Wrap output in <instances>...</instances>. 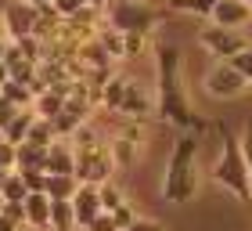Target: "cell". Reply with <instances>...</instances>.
I'll list each match as a JSON object with an SVG mask.
<instances>
[{
    "label": "cell",
    "instance_id": "6da1fadb",
    "mask_svg": "<svg viewBox=\"0 0 252 231\" xmlns=\"http://www.w3.org/2000/svg\"><path fill=\"white\" fill-rule=\"evenodd\" d=\"M155 112L177 130H202V119L194 116L184 79H180V47L177 43H158L155 47Z\"/></svg>",
    "mask_w": 252,
    "mask_h": 231
},
{
    "label": "cell",
    "instance_id": "7a4b0ae2",
    "mask_svg": "<svg viewBox=\"0 0 252 231\" xmlns=\"http://www.w3.org/2000/svg\"><path fill=\"white\" fill-rule=\"evenodd\" d=\"M198 134L194 130H180L173 152L166 163V177H162V199L184 206L198 195Z\"/></svg>",
    "mask_w": 252,
    "mask_h": 231
},
{
    "label": "cell",
    "instance_id": "3957f363",
    "mask_svg": "<svg viewBox=\"0 0 252 231\" xmlns=\"http://www.w3.org/2000/svg\"><path fill=\"white\" fill-rule=\"evenodd\" d=\"M213 181L223 184L227 192H234L242 202H249V166L242 159L238 137L227 126H220V155H216V166H213Z\"/></svg>",
    "mask_w": 252,
    "mask_h": 231
},
{
    "label": "cell",
    "instance_id": "277c9868",
    "mask_svg": "<svg viewBox=\"0 0 252 231\" xmlns=\"http://www.w3.org/2000/svg\"><path fill=\"white\" fill-rule=\"evenodd\" d=\"M105 18H108V29H119V33H148L162 22V11L148 7V0H108L105 7Z\"/></svg>",
    "mask_w": 252,
    "mask_h": 231
},
{
    "label": "cell",
    "instance_id": "5b68a950",
    "mask_svg": "<svg viewBox=\"0 0 252 231\" xmlns=\"http://www.w3.org/2000/svg\"><path fill=\"white\" fill-rule=\"evenodd\" d=\"M198 43L205 51H209L213 58H220V62H231V58L238 51L249 47V37L242 29H223V26H213V22H205V26L198 29Z\"/></svg>",
    "mask_w": 252,
    "mask_h": 231
},
{
    "label": "cell",
    "instance_id": "8992f818",
    "mask_svg": "<svg viewBox=\"0 0 252 231\" xmlns=\"http://www.w3.org/2000/svg\"><path fill=\"white\" fill-rule=\"evenodd\" d=\"M112 155H108V141H101L97 148H87V152H76V166H72V177L79 184H105L112 181Z\"/></svg>",
    "mask_w": 252,
    "mask_h": 231
},
{
    "label": "cell",
    "instance_id": "52a82bcc",
    "mask_svg": "<svg viewBox=\"0 0 252 231\" xmlns=\"http://www.w3.org/2000/svg\"><path fill=\"white\" fill-rule=\"evenodd\" d=\"M202 87H205V94L216 98V101H231V98H242L249 83H245V76L238 73L231 62H216L209 73H205Z\"/></svg>",
    "mask_w": 252,
    "mask_h": 231
},
{
    "label": "cell",
    "instance_id": "ba28073f",
    "mask_svg": "<svg viewBox=\"0 0 252 231\" xmlns=\"http://www.w3.org/2000/svg\"><path fill=\"white\" fill-rule=\"evenodd\" d=\"M32 26H36V7L26 4V0H11L0 15V29H4V40H22V37H32Z\"/></svg>",
    "mask_w": 252,
    "mask_h": 231
},
{
    "label": "cell",
    "instance_id": "9c48e42d",
    "mask_svg": "<svg viewBox=\"0 0 252 231\" xmlns=\"http://www.w3.org/2000/svg\"><path fill=\"white\" fill-rule=\"evenodd\" d=\"M119 116L133 123H144L148 116H155V94L152 87L137 83V79H126V90H123V101H119Z\"/></svg>",
    "mask_w": 252,
    "mask_h": 231
},
{
    "label": "cell",
    "instance_id": "30bf717a",
    "mask_svg": "<svg viewBox=\"0 0 252 231\" xmlns=\"http://www.w3.org/2000/svg\"><path fill=\"white\" fill-rule=\"evenodd\" d=\"M209 22L223 29H242L245 22H252V7L242 4V0H216L209 11Z\"/></svg>",
    "mask_w": 252,
    "mask_h": 231
},
{
    "label": "cell",
    "instance_id": "8fae6325",
    "mask_svg": "<svg viewBox=\"0 0 252 231\" xmlns=\"http://www.w3.org/2000/svg\"><path fill=\"white\" fill-rule=\"evenodd\" d=\"M72 217H76V228H87L94 217L101 213V199H97V184H79L72 199Z\"/></svg>",
    "mask_w": 252,
    "mask_h": 231
},
{
    "label": "cell",
    "instance_id": "7c38bea8",
    "mask_svg": "<svg viewBox=\"0 0 252 231\" xmlns=\"http://www.w3.org/2000/svg\"><path fill=\"white\" fill-rule=\"evenodd\" d=\"M22 210H26V224L29 228H40V231L51 228V199L43 192H29L26 202H22Z\"/></svg>",
    "mask_w": 252,
    "mask_h": 231
},
{
    "label": "cell",
    "instance_id": "4fadbf2b",
    "mask_svg": "<svg viewBox=\"0 0 252 231\" xmlns=\"http://www.w3.org/2000/svg\"><path fill=\"white\" fill-rule=\"evenodd\" d=\"M108 155H112V166H116V170H130V166H137L141 141H130V137L116 134V137L108 141Z\"/></svg>",
    "mask_w": 252,
    "mask_h": 231
},
{
    "label": "cell",
    "instance_id": "5bb4252c",
    "mask_svg": "<svg viewBox=\"0 0 252 231\" xmlns=\"http://www.w3.org/2000/svg\"><path fill=\"white\" fill-rule=\"evenodd\" d=\"M72 166H76V152H72V145L58 137V141L47 148V159H43V173H72Z\"/></svg>",
    "mask_w": 252,
    "mask_h": 231
},
{
    "label": "cell",
    "instance_id": "9a60e30c",
    "mask_svg": "<svg viewBox=\"0 0 252 231\" xmlns=\"http://www.w3.org/2000/svg\"><path fill=\"white\" fill-rule=\"evenodd\" d=\"M79 181L72 177V173H47V188H43V195H47L51 202H68L76 195Z\"/></svg>",
    "mask_w": 252,
    "mask_h": 231
},
{
    "label": "cell",
    "instance_id": "2e32d148",
    "mask_svg": "<svg viewBox=\"0 0 252 231\" xmlns=\"http://www.w3.org/2000/svg\"><path fill=\"white\" fill-rule=\"evenodd\" d=\"M32 123H36V112H32V109H18V116L4 126V130H0V137H4L7 145H22L29 137V126Z\"/></svg>",
    "mask_w": 252,
    "mask_h": 231
},
{
    "label": "cell",
    "instance_id": "e0dca14e",
    "mask_svg": "<svg viewBox=\"0 0 252 231\" xmlns=\"http://www.w3.org/2000/svg\"><path fill=\"white\" fill-rule=\"evenodd\" d=\"M43 159H47V148L29 141L15 145V170H43Z\"/></svg>",
    "mask_w": 252,
    "mask_h": 231
},
{
    "label": "cell",
    "instance_id": "ac0fdd59",
    "mask_svg": "<svg viewBox=\"0 0 252 231\" xmlns=\"http://www.w3.org/2000/svg\"><path fill=\"white\" fill-rule=\"evenodd\" d=\"M62 109H65V98L58 90H40V94L32 98V112H36L40 119H54Z\"/></svg>",
    "mask_w": 252,
    "mask_h": 231
},
{
    "label": "cell",
    "instance_id": "d6986e66",
    "mask_svg": "<svg viewBox=\"0 0 252 231\" xmlns=\"http://www.w3.org/2000/svg\"><path fill=\"white\" fill-rule=\"evenodd\" d=\"M123 90H126V76H108L105 83H101V101H97V105H105L108 112H119Z\"/></svg>",
    "mask_w": 252,
    "mask_h": 231
},
{
    "label": "cell",
    "instance_id": "ffe728a7",
    "mask_svg": "<svg viewBox=\"0 0 252 231\" xmlns=\"http://www.w3.org/2000/svg\"><path fill=\"white\" fill-rule=\"evenodd\" d=\"M0 98H7L11 105H18V109H32V90L26 83H18V79H4V83H0Z\"/></svg>",
    "mask_w": 252,
    "mask_h": 231
},
{
    "label": "cell",
    "instance_id": "44dd1931",
    "mask_svg": "<svg viewBox=\"0 0 252 231\" xmlns=\"http://www.w3.org/2000/svg\"><path fill=\"white\" fill-rule=\"evenodd\" d=\"M97 43L105 47V54L112 58V62H123V33H119V29L101 26V29H97Z\"/></svg>",
    "mask_w": 252,
    "mask_h": 231
},
{
    "label": "cell",
    "instance_id": "7402d4cb",
    "mask_svg": "<svg viewBox=\"0 0 252 231\" xmlns=\"http://www.w3.org/2000/svg\"><path fill=\"white\" fill-rule=\"evenodd\" d=\"M51 231H76L72 202H51Z\"/></svg>",
    "mask_w": 252,
    "mask_h": 231
},
{
    "label": "cell",
    "instance_id": "603a6c76",
    "mask_svg": "<svg viewBox=\"0 0 252 231\" xmlns=\"http://www.w3.org/2000/svg\"><path fill=\"white\" fill-rule=\"evenodd\" d=\"M68 145H72V152H87V148H97V145H101V134H97L90 123H79L76 134L68 137Z\"/></svg>",
    "mask_w": 252,
    "mask_h": 231
},
{
    "label": "cell",
    "instance_id": "cb8c5ba5",
    "mask_svg": "<svg viewBox=\"0 0 252 231\" xmlns=\"http://www.w3.org/2000/svg\"><path fill=\"white\" fill-rule=\"evenodd\" d=\"M97 199H101V210L112 213L119 202H126V192L119 188L116 181H105V184H97Z\"/></svg>",
    "mask_w": 252,
    "mask_h": 231
},
{
    "label": "cell",
    "instance_id": "d4e9b609",
    "mask_svg": "<svg viewBox=\"0 0 252 231\" xmlns=\"http://www.w3.org/2000/svg\"><path fill=\"white\" fill-rule=\"evenodd\" d=\"M29 145H40V148H51L58 137H54V126H51V119H40L36 116V123L29 126V137H26Z\"/></svg>",
    "mask_w": 252,
    "mask_h": 231
},
{
    "label": "cell",
    "instance_id": "484cf974",
    "mask_svg": "<svg viewBox=\"0 0 252 231\" xmlns=\"http://www.w3.org/2000/svg\"><path fill=\"white\" fill-rule=\"evenodd\" d=\"M216 0H169V11H180V15H194V18H209Z\"/></svg>",
    "mask_w": 252,
    "mask_h": 231
},
{
    "label": "cell",
    "instance_id": "4316f807",
    "mask_svg": "<svg viewBox=\"0 0 252 231\" xmlns=\"http://www.w3.org/2000/svg\"><path fill=\"white\" fill-rule=\"evenodd\" d=\"M26 195L29 192H26V184H22V177L11 170L4 177V184H0V199H4V202H26Z\"/></svg>",
    "mask_w": 252,
    "mask_h": 231
},
{
    "label": "cell",
    "instance_id": "83f0119b",
    "mask_svg": "<svg viewBox=\"0 0 252 231\" xmlns=\"http://www.w3.org/2000/svg\"><path fill=\"white\" fill-rule=\"evenodd\" d=\"M15 47H18V54H22V62H29V65H40V62H43V40L22 37V40H15Z\"/></svg>",
    "mask_w": 252,
    "mask_h": 231
},
{
    "label": "cell",
    "instance_id": "f1b7e54d",
    "mask_svg": "<svg viewBox=\"0 0 252 231\" xmlns=\"http://www.w3.org/2000/svg\"><path fill=\"white\" fill-rule=\"evenodd\" d=\"M148 51V33H123V62L141 58Z\"/></svg>",
    "mask_w": 252,
    "mask_h": 231
},
{
    "label": "cell",
    "instance_id": "f546056e",
    "mask_svg": "<svg viewBox=\"0 0 252 231\" xmlns=\"http://www.w3.org/2000/svg\"><path fill=\"white\" fill-rule=\"evenodd\" d=\"M83 7H90L87 0H51V11H54V15H58L62 22L76 18V15H79V11H83Z\"/></svg>",
    "mask_w": 252,
    "mask_h": 231
},
{
    "label": "cell",
    "instance_id": "4dcf8cb0",
    "mask_svg": "<svg viewBox=\"0 0 252 231\" xmlns=\"http://www.w3.org/2000/svg\"><path fill=\"white\" fill-rule=\"evenodd\" d=\"M137 217H141V213H137V206H133L130 199L119 202L116 210H112V221H116V228H119V231H123V228H130V224L137 221Z\"/></svg>",
    "mask_w": 252,
    "mask_h": 231
},
{
    "label": "cell",
    "instance_id": "1f68e13d",
    "mask_svg": "<svg viewBox=\"0 0 252 231\" xmlns=\"http://www.w3.org/2000/svg\"><path fill=\"white\" fill-rule=\"evenodd\" d=\"M15 173L22 177L26 192H43V188H47V173H43V170H15Z\"/></svg>",
    "mask_w": 252,
    "mask_h": 231
},
{
    "label": "cell",
    "instance_id": "d6a6232c",
    "mask_svg": "<svg viewBox=\"0 0 252 231\" xmlns=\"http://www.w3.org/2000/svg\"><path fill=\"white\" fill-rule=\"evenodd\" d=\"M0 217H4V221H11L15 228H29V224H26V210H22V202H4V206H0Z\"/></svg>",
    "mask_w": 252,
    "mask_h": 231
},
{
    "label": "cell",
    "instance_id": "836d02e7",
    "mask_svg": "<svg viewBox=\"0 0 252 231\" xmlns=\"http://www.w3.org/2000/svg\"><path fill=\"white\" fill-rule=\"evenodd\" d=\"M231 65L238 69V73H242L245 76V83H252V43H249V47L245 51H238L234 58H231Z\"/></svg>",
    "mask_w": 252,
    "mask_h": 231
},
{
    "label": "cell",
    "instance_id": "e575fe53",
    "mask_svg": "<svg viewBox=\"0 0 252 231\" xmlns=\"http://www.w3.org/2000/svg\"><path fill=\"white\" fill-rule=\"evenodd\" d=\"M238 148H242V159H245V166H249V173H252V119L245 123L242 137H238Z\"/></svg>",
    "mask_w": 252,
    "mask_h": 231
},
{
    "label": "cell",
    "instance_id": "d590c367",
    "mask_svg": "<svg viewBox=\"0 0 252 231\" xmlns=\"http://www.w3.org/2000/svg\"><path fill=\"white\" fill-rule=\"evenodd\" d=\"M83 231H119V228H116V221H112V213L101 210V213H97V217H94V221H90Z\"/></svg>",
    "mask_w": 252,
    "mask_h": 231
},
{
    "label": "cell",
    "instance_id": "8d00e7d4",
    "mask_svg": "<svg viewBox=\"0 0 252 231\" xmlns=\"http://www.w3.org/2000/svg\"><path fill=\"white\" fill-rule=\"evenodd\" d=\"M0 170H15V145L0 137Z\"/></svg>",
    "mask_w": 252,
    "mask_h": 231
},
{
    "label": "cell",
    "instance_id": "74e56055",
    "mask_svg": "<svg viewBox=\"0 0 252 231\" xmlns=\"http://www.w3.org/2000/svg\"><path fill=\"white\" fill-rule=\"evenodd\" d=\"M123 231H166V224H158V221H148V217H137V221L130 228H123Z\"/></svg>",
    "mask_w": 252,
    "mask_h": 231
},
{
    "label": "cell",
    "instance_id": "f35d334b",
    "mask_svg": "<svg viewBox=\"0 0 252 231\" xmlns=\"http://www.w3.org/2000/svg\"><path fill=\"white\" fill-rule=\"evenodd\" d=\"M15 116H18V105H11L7 98H0V130H4V126L15 119Z\"/></svg>",
    "mask_w": 252,
    "mask_h": 231
},
{
    "label": "cell",
    "instance_id": "ab89813d",
    "mask_svg": "<svg viewBox=\"0 0 252 231\" xmlns=\"http://www.w3.org/2000/svg\"><path fill=\"white\" fill-rule=\"evenodd\" d=\"M0 231H29V228H15L11 221H4V217H0Z\"/></svg>",
    "mask_w": 252,
    "mask_h": 231
},
{
    "label": "cell",
    "instance_id": "60d3db41",
    "mask_svg": "<svg viewBox=\"0 0 252 231\" xmlns=\"http://www.w3.org/2000/svg\"><path fill=\"white\" fill-rule=\"evenodd\" d=\"M26 4H32V7L40 11V7H51V0H26Z\"/></svg>",
    "mask_w": 252,
    "mask_h": 231
},
{
    "label": "cell",
    "instance_id": "b9f144b4",
    "mask_svg": "<svg viewBox=\"0 0 252 231\" xmlns=\"http://www.w3.org/2000/svg\"><path fill=\"white\" fill-rule=\"evenodd\" d=\"M4 79H11V73H7V65L0 62V83H4Z\"/></svg>",
    "mask_w": 252,
    "mask_h": 231
},
{
    "label": "cell",
    "instance_id": "7bdbcfd3",
    "mask_svg": "<svg viewBox=\"0 0 252 231\" xmlns=\"http://www.w3.org/2000/svg\"><path fill=\"white\" fill-rule=\"evenodd\" d=\"M87 4H90V7H105L108 0H87Z\"/></svg>",
    "mask_w": 252,
    "mask_h": 231
},
{
    "label": "cell",
    "instance_id": "ee69618b",
    "mask_svg": "<svg viewBox=\"0 0 252 231\" xmlns=\"http://www.w3.org/2000/svg\"><path fill=\"white\" fill-rule=\"evenodd\" d=\"M4 51H7V40H0V62H4Z\"/></svg>",
    "mask_w": 252,
    "mask_h": 231
},
{
    "label": "cell",
    "instance_id": "f6af8a7d",
    "mask_svg": "<svg viewBox=\"0 0 252 231\" xmlns=\"http://www.w3.org/2000/svg\"><path fill=\"white\" fill-rule=\"evenodd\" d=\"M249 202H252V173H249Z\"/></svg>",
    "mask_w": 252,
    "mask_h": 231
},
{
    "label": "cell",
    "instance_id": "bcb514c9",
    "mask_svg": "<svg viewBox=\"0 0 252 231\" xmlns=\"http://www.w3.org/2000/svg\"><path fill=\"white\" fill-rule=\"evenodd\" d=\"M7 173H11V170H0V184H4V177H7Z\"/></svg>",
    "mask_w": 252,
    "mask_h": 231
},
{
    "label": "cell",
    "instance_id": "7dc6e473",
    "mask_svg": "<svg viewBox=\"0 0 252 231\" xmlns=\"http://www.w3.org/2000/svg\"><path fill=\"white\" fill-rule=\"evenodd\" d=\"M242 4H249V7H252V0H242Z\"/></svg>",
    "mask_w": 252,
    "mask_h": 231
},
{
    "label": "cell",
    "instance_id": "c3c4849f",
    "mask_svg": "<svg viewBox=\"0 0 252 231\" xmlns=\"http://www.w3.org/2000/svg\"><path fill=\"white\" fill-rule=\"evenodd\" d=\"M0 40H4V29H0Z\"/></svg>",
    "mask_w": 252,
    "mask_h": 231
},
{
    "label": "cell",
    "instance_id": "681fc988",
    "mask_svg": "<svg viewBox=\"0 0 252 231\" xmlns=\"http://www.w3.org/2000/svg\"><path fill=\"white\" fill-rule=\"evenodd\" d=\"M0 206H4V199H0Z\"/></svg>",
    "mask_w": 252,
    "mask_h": 231
}]
</instances>
